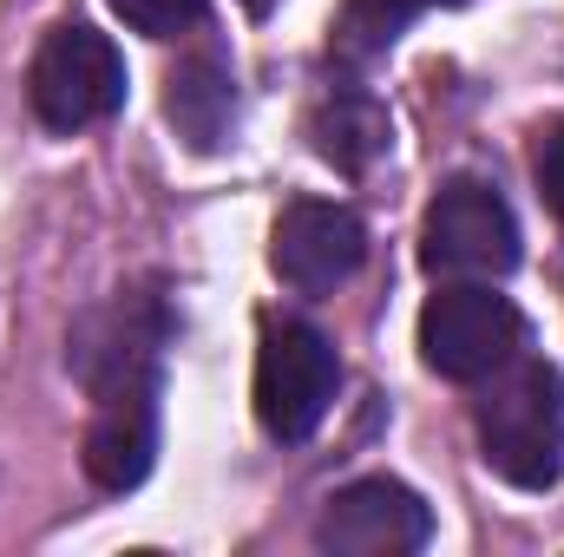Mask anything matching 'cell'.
<instances>
[{"label":"cell","instance_id":"6da1fadb","mask_svg":"<svg viewBox=\"0 0 564 557\" xmlns=\"http://www.w3.org/2000/svg\"><path fill=\"white\" fill-rule=\"evenodd\" d=\"M479 459L519 485V492H552L564 479V374L552 361H506L492 387L479 394Z\"/></svg>","mask_w":564,"mask_h":557},{"label":"cell","instance_id":"7a4b0ae2","mask_svg":"<svg viewBox=\"0 0 564 557\" xmlns=\"http://www.w3.org/2000/svg\"><path fill=\"white\" fill-rule=\"evenodd\" d=\"M26 106L46 132H86L126 106V59L99 26H53L26 66Z\"/></svg>","mask_w":564,"mask_h":557},{"label":"cell","instance_id":"3957f363","mask_svg":"<svg viewBox=\"0 0 564 557\" xmlns=\"http://www.w3.org/2000/svg\"><path fill=\"white\" fill-rule=\"evenodd\" d=\"M421 263L453 282H492L519 263V217L486 177H453L421 217Z\"/></svg>","mask_w":564,"mask_h":557},{"label":"cell","instance_id":"277c9868","mask_svg":"<svg viewBox=\"0 0 564 557\" xmlns=\"http://www.w3.org/2000/svg\"><path fill=\"white\" fill-rule=\"evenodd\" d=\"M525 341V315L486 282H446L421 308V361L440 381H492Z\"/></svg>","mask_w":564,"mask_h":557},{"label":"cell","instance_id":"5b68a950","mask_svg":"<svg viewBox=\"0 0 564 557\" xmlns=\"http://www.w3.org/2000/svg\"><path fill=\"white\" fill-rule=\"evenodd\" d=\"M341 387V361L328 348L322 328L308 321H263V348H257V419L263 433L295 446L308 439L322 414L335 407Z\"/></svg>","mask_w":564,"mask_h":557},{"label":"cell","instance_id":"8992f818","mask_svg":"<svg viewBox=\"0 0 564 557\" xmlns=\"http://www.w3.org/2000/svg\"><path fill=\"white\" fill-rule=\"evenodd\" d=\"M426 538H433V512L401 479H355L315 518V545L335 557H408Z\"/></svg>","mask_w":564,"mask_h":557},{"label":"cell","instance_id":"52a82bcc","mask_svg":"<svg viewBox=\"0 0 564 557\" xmlns=\"http://www.w3.org/2000/svg\"><path fill=\"white\" fill-rule=\"evenodd\" d=\"M93 394H99V414L86 426V472L99 492H132L158 459V368L112 374Z\"/></svg>","mask_w":564,"mask_h":557},{"label":"cell","instance_id":"ba28073f","mask_svg":"<svg viewBox=\"0 0 564 557\" xmlns=\"http://www.w3.org/2000/svg\"><path fill=\"white\" fill-rule=\"evenodd\" d=\"M368 256V230L348 204H322V197H295L276 217V237H270V263L289 288L302 295H328L361 270Z\"/></svg>","mask_w":564,"mask_h":557},{"label":"cell","instance_id":"9c48e42d","mask_svg":"<svg viewBox=\"0 0 564 557\" xmlns=\"http://www.w3.org/2000/svg\"><path fill=\"white\" fill-rule=\"evenodd\" d=\"M164 119L177 125V139L191 144V151L230 144V132H237V79H230V66L217 53H197V59L171 66V79H164Z\"/></svg>","mask_w":564,"mask_h":557},{"label":"cell","instance_id":"30bf717a","mask_svg":"<svg viewBox=\"0 0 564 557\" xmlns=\"http://www.w3.org/2000/svg\"><path fill=\"white\" fill-rule=\"evenodd\" d=\"M308 144H315V157H328L335 171L361 177V171L388 151V112H381V99L361 92V86H328V92L315 99V112H308Z\"/></svg>","mask_w":564,"mask_h":557},{"label":"cell","instance_id":"8fae6325","mask_svg":"<svg viewBox=\"0 0 564 557\" xmlns=\"http://www.w3.org/2000/svg\"><path fill=\"white\" fill-rule=\"evenodd\" d=\"M426 7H459V0H348L341 7V20H335V53L341 59H375V53H388L394 40H401V26L426 13Z\"/></svg>","mask_w":564,"mask_h":557},{"label":"cell","instance_id":"7c38bea8","mask_svg":"<svg viewBox=\"0 0 564 557\" xmlns=\"http://www.w3.org/2000/svg\"><path fill=\"white\" fill-rule=\"evenodd\" d=\"M112 13L144 40H177L204 20V0H112Z\"/></svg>","mask_w":564,"mask_h":557},{"label":"cell","instance_id":"4fadbf2b","mask_svg":"<svg viewBox=\"0 0 564 557\" xmlns=\"http://www.w3.org/2000/svg\"><path fill=\"white\" fill-rule=\"evenodd\" d=\"M532 171H539V190H545V204L564 217V119L539 132V157H532Z\"/></svg>","mask_w":564,"mask_h":557},{"label":"cell","instance_id":"5bb4252c","mask_svg":"<svg viewBox=\"0 0 564 557\" xmlns=\"http://www.w3.org/2000/svg\"><path fill=\"white\" fill-rule=\"evenodd\" d=\"M243 7H250V13H270V7H276V0H243Z\"/></svg>","mask_w":564,"mask_h":557}]
</instances>
